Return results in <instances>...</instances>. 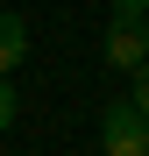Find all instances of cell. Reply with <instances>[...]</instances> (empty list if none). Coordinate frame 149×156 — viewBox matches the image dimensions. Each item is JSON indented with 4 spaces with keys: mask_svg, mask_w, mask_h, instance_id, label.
<instances>
[{
    "mask_svg": "<svg viewBox=\"0 0 149 156\" xmlns=\"http://www.w3.org/2000/svg\"><path fill=\"white\" fill-rule=\"evenodd\" d=\"M99 149L107 156H149V114L135 99H114V107L99 114Z\"/></svg>",
    "mask_w": 149,
    "mask_h": 156,
    "instance_id": "obj_1",
    "label": "cell"
},
{
    "mask_svg": "<svg viewBox=\"0 0 149 156\" xmlns=\"http://www.w3.org/2000/svg\"><path fill=\"white\" fill-rule=\"evenodd\" d=\"M107 64L114 71H142L149 64V29H142V21H114V29H107Z\"/></svg>",
    "mask_w": 149,
    "mask_h": 156,
    "instance_id": "obj_2",
    "label": "cell"
},
{
    "mask_svg": "<svg viewBox=\"0 0 149 156\" xmlns=\"http://www.w3.org/2000/svg\"><path fill=\"white\" fill-rule=\"evenodd\" d=\"M21 57H29V21L21 14H0V78H7Z\"/></svg>",
    "mask_w": 149,
    "mask_h": 156,
    "instance_id": "obj_3",
    "label": "cell"
},
{
    "mask_svg": "<svg viewBox=\"0 0 149 156\" xmlns=\"http://www.w3.org/2000/svg\"><path fill=\"white\" fill-rule=\"evenodd\" d=\"M14 114H21V99H14V85H7V78H0V135L14 128Z\"/></svg>",
    "mask_w": 149,
    "mask_h": 156,
    "instance_id": "obj_4",
    "label": "cell"
},
{
    "mask_svg": "<svg viewBox=\"0 0 149 156\" xmlns=\"http://www.w3.org/2000/svg\"><path fill=\"white\" fill-rule=\"evenodd\" d=\"M114 21H149V0H114Z\"/></svg>",
    "mask_w": 149,
    "mask_h": 156,
    "instance_id": "obj_5",
    "label": "cell"
},
{
    "mask_svg": "<svg viewBox=\"0 0 149 156\" xmlns=\"http://www.w3.org/2000/svg\"><path fill=\"white\" fill-rule=\"evenodd\" d=\"M128 78H135V85H128V99H135V107L149 114V64H142V71H128Z\"/></svg>",
    "mask_w": 149,
    "mask_h": 156,
    "instance_id": "obj_6",
    "label": "cell"
}]
</instances>
